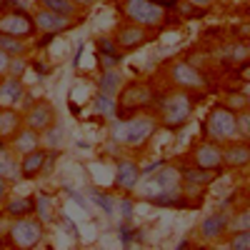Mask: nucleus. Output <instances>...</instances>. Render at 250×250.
I'll return each mask as SVG.
<instances>
[{
  "label": "nucleus",
  "mask_w": 250,
  "mask_h": 250,
  "mask_svg": "<svg viewBox=\"0 0 250 250\" xmlns=\"http://www.w3.org/2000/svg\"><path fill=\"white\" fill-rule=\"evenodd\" d=\"M160 130V123L155 115H128L120 118V123L113 130V140L125 145V148H143L155 133Z\"/></svg>",
  "instance_id": "obj_1"
},
{
  "label": "nucleus",
  "mask_w": 250,
  "mask_h": 250,
  "mask_svg": "<svg viewBox=\"0 0 250 250\" xmlns=\"http://www.w3.org/2000/svg\"><path fill=\"white\" fill-rule=\"evenodd\" d=\"M193 108H195V103L190 98V90H173V93H168L165 100H163V105H160V115H158L160 128L180 130L183 125L190 120Z\"/></svg>",
  "instance_id": "obj_2"
},
{
  "label": "nucleus",
  "mask_w": 250,
  "mask_h": 250,
  "mask_svg": "<svg viewBox=\"0 0 250 250\" xmlns=\"http://www.w3.org/2000/svg\"><path fill=\"white\" fill-rule=\"evenodd\" d=\"M205 135L208 140H215L220 145L238 138V113L225 103L210 105V110L205 115Z\"/></svg>",
  "instance_id": "obj_3"
},
{
  "label": "nucleus",
  "mask_w": 250,
  "mask_h": 250,
  "mask_svg": "<svg viewBox=\"0 0 250 250\" xmlns=\"http://www.w3.org/2000/svg\"><path fill=\"white\" fill-rule=\"evenodd\" d=\"M45 235V223L35 218V215H23V218H13L10 228H8V240L13 248L20 250H30L38 248L40 240Z\"/></svg>",
  "instance_id": "obj_4"
},
{
  "label": "nucleus",
  "mask_w": 250,
  "mask_h": 250,
  "mask_svg": "<svg viewBox=\"0 0 250 250\" xmlns=\"http://www.w3.org/2000/svg\"><path fill=\"white\" fill-rule=\"evenodd\" d=\"M115 103H118V118H128L150 105L153 90L145 83H123V88L115 95Z\"/></svg>",
  "instance_id": "obj_5"
},
{
  "label": "nucleus",
  "mask_w": 250,
  "mask_h": 250,
  "mask_svg": "<svg viewBox=\"0 0 250 250\" xmlns=\"http://www.w3.org/2000/svg\"><path fill=\"white\" fill-rule=\"evenodd\" d=\"M123 13L130 23H138L143 28H160L165 20V10L160 5H155L153 0H125Z\"/></svg>",
  "instance_id": "obj_6"
},
{
  "label": "nucleus",
  "mask_w": 250,
  "mask_h": 250,
  "mask_svg": "<svg viewBox=\"0 0 250 250\" xmlns=\"http://www.w3.org/2000/svg\"><path fill=\"white\" fill-rule=\"evenodd\" d=\"M0 33H3V35H13V38L30 40V38L38 33V28H35V23H33V15L20 13V10H10V13L0 15Z\"/></svg>",
  "instance_id": "obj_7"
},
{
  "label": "nucleus",
  "mask_w": 250,
  "mask_h": 250,
  "mask_svg": "<svg viewBox=\"0 0 250 250\" xmlns=\"http://www.w3.org/2000/svg\"><path fill=\"white\" fill-rule=\"evenodd\" d=\"M23 118H25V125H28V128H33V130L40 133V130H50L53 125H55V120H58V110H55V105H53L50 100L40 98V100L30 103Z\"/></svg>",
  "instance_id": "obj_8"
},
{
  "label": "nucleus",
  "mask_w": 250,
  "mask_h": 250,
  "mask_svg": "<svg viewBox=\"0 0 250 250\" xmlns=\"http://www.w3.org/2000/svg\"><path fill=\"white\" fill-rule=\"evenodd\" d=\"M170 80L180 90H200V88H205V83H208L205 75L195 65H190L188 60H175L170 65Z\"/></svg>",
  "instance_id": "obj_9"
},
{
  "label": "nucleus",
  "mask_w": 250,
  "mask_h": 250,
  "mask_svg": "<svg viewBox=\"0 0 250 250\" xmlns=\"http://www.w3.org/2000/svg\"><path fill=\"white\" fill-rule=\"evenodd\" d=\"M198 233L205 243H220L225 240V235L230 233V215L228 213H213L205 215L198 225Z\"/></svg>",
  "instance_id": "obj_10"
},
{
  "label": "nucleus",
  "mask_w": 250,
  "mask_h": 250,
  "mask_svg": "<svg viewBox=\"0 0 250 250\" xmlns=\"http://www.w3.org/2000/svg\"><path fill=\"white\" fill-rule=\"evenodd\" d=\"M113 40L120 50H138L150 40V33H148V28H143L138 23H125L115 30Z\"/></svg>",
  "instance_id": "obj_11"
},
{
  "label": "nucleus",
  "mask_w": 250,
  "mask_h": 250,
  "mask_svg": "<svg viewBox=\"0 0 250 250\" xmlns=\"http://www.w3.org/2000/svg\"><path fill=\"white\" fill-rule=\"evenodd\" d=\"M33 23L38 28V33H45V35H58V33H65L70 25H73V20L65 18V15H58L53 10H45V8H38L33 13Z\"/></svg>",
  "instance_id": "obj_12"
},
{
  "label": "nucleus",
  "mask_w": 250,
  "mask_h": 250,
  "mask_svg": "<svg viewBox=\"0 0 250 250\" xmlns=\"http://www.w3.org/2000/svg\"><path fill=\"white\" fill-rule=\"evenodd\" d=\"M193 165H198V168H208V170H223V148L220 143L215 140H205L200 143L198 148L193 150Z\"/></svg>",
  "instance_id": "obj_13"
},
{
  "label": "nucleus",
  "mask_w": 250,
  "mask_h": 250,
  "mask_svg": "<svg viewBox=\"0 0 250 250\" xmlns=\"http://www.w3.org/2000/svg\"><path fill=\"white\" fill-rule=\"evenodd\" d=\"M50 150H43L38 145V148H33V150H28L25 155H20V178H28V180H33V178H38L40 173L45 170V165H48V160H50Z\"/></svg>",
  "instance_id": "obj_14"
},
{
  "label": "nucleus",
  "mask_w": 250,
  "mask_h": 250,
  "mask_svg": "<svg viewBox=\"0 0 250 250\" xmlns=\"http://www.w3.org/2000/svg\"><path fill=\"white\" fill-rule=\"evenodd\" d=\"M148 178L155 185V190H180V188H183V175H180V168H175V165L160 163ZM143 195H148V193H143Z\"/></svg>",
  "instance_id": "obj_15"
},
{
  "label": "nucleus",
  "mask_w": 250,
  "mask_h": 250,
  "mask_svg": "<svg viewBox=\"0 0 250 250\" xmlns=\"http://www.w3.org/2000/svg\"><path fill=\"white\" fill-rule=\"evenodd\" d=\"M223 165H228V168H245V165L250 163V145L245 138H233L223 143Z\"/></svg>",
  "instance_id": "obj_16"
},
{
  "label": "nucleus",
  "mask_w": 250,
  "mask_h": 250,
  "mask_svg": "<svg viewBox=\"0 0 250 250\" xmlns=\"http://www.w3.org/2000/svg\"><path fill=\"white\" fill-rule=\"evenodd\" d=\"M143 168L135 163V160H118V168H115V188L125 193H133L138 183L143 180Z\"/></svg>",
  "instance_id": "obj_17"
},
{
  "label": "nucleus",
  "mask_w": 250,
  "mask_h": 250,
  "mask_svg": "<svg viewBox=\"0 0 250 250\" xmlns=\"http://www.w3.org/2000/svg\"><path fill=\"white\" fill-rule=\"evenodd\" d=\"M25 85L20 78H13V75H5L0 80V105L3 108H18L20 103L25 100Z\"/></svg>",
  "instance_id": "obj_18"
},
{
  "label": "nucleus",
  "mask_w": 250,
  "mask_h": 250,
  "mask_svg": "<svg viewBox=\"0 0 250 250\" xmlns=\"http://www.w3.org/2000/svg\"><path fill=\"white\" fill-rule=\"evenodd\" d=\"M95 55H98V62H100V70L118 68L120 60H123V50L115 45L113 38H98V43H95Z\"/></svg>",
  "instance_id": "obj_19"
},
{
  "label": "nucleus",
  "mask_w": 250,
  "mask_h": 250,
  "mask_svg": "<svg viewBox=\"0 0 250 250\" xmlns=\"http://www.w3.org/2000/svg\"><path fill=\"white\" fill-rule=\"evenodd\" d=\"M8 145L13 148L15 155H25L28 150H33V148H38V145H40V135H38V130H33V128H28V125H25V128H20V130H15L10 135Z\"/></svg>",
  "instance_id": "obj_20"
},
{
  "label": "nucleus",
  "mask_w": 250,
  "mask_h": 250,
  "mask_svg": "<svg viewBox=\"0 0 250 250\" xmlns=\"http://www.w3.org/2000/svg\"><path fill=\"white\" fill-rule=\"evenodd\" d=\"M0 175L5 180L20 178V163H18L13 148L8 145V140H3V138H0Z\"/></svg>",
  "instance_id": "obj_21"
},
{
  "label": "nucleus",
  "mask_w": 250,
  "mask_h": 250,
  "mask_svg": "<svg viewBox=\"0 0 250 250\" xmlns=\"http://www.w3.org/2000/svg\"><path fill=\"white\" fill-rule=\"evenodd\" d=\"M123 83H125L123 73H120L118 68H108V70H103V75H100V80H98V93L115 98L118 90L123 88Z\"/></svg>",
  "instance_id": "obj_22"
},
{
  "label": "nucleus",
  "mask_w": 250,
  "mask_h": 250,
  "mask_svg": "<svg viewBox=\"0 0 250 250\" xmlns=\"http://www.w3.org/2000/svg\"><path fill=\"white\" fill-rule=\"evenodd\" d=\"M180 175H183V183H188V185L205 188V185H210L218 178V170H208V168H198V165H193V168H180Z\"/></svg>",
  "instance_id": "obj_23"
},
{
  "label": "nucleus",
  "mask_w": 250,
  "mask_h": 250,
  "mask_svg": "<svg viewBox=\"0 0 250 250\" xmlns=\"http://www.w3.org/2000/svg\"><path fill=\"white\" fill-rule=\"evenodd\" d=\"M5 213L10 218H23L35 213V195H23V198H10L5 203Z\"/></svg>",
  "instance_id": "obj_24"
},
{
  "label": "nucleus",
  "mask_w": 250,
  "mask_h": 250,
  "mask_svg": "<svg viewBox=\"0 0 250 250\" xmlns=\"http://www.w3.org/2000/svg\"><path fill=\"white\" fill-rule=\"evenodd\" d=\"M0 50L8 53L10 58H18V55H25L30 50V43L23 38H13V35H3L0 33Z\"/></svg>",
  "instance_id": "obj_25"
},
{
  "label": "nucleus",
  "mask_w": 250,
  "mask_h": 250,
  "mask_svg": "<svg viewBox=\"0 0 250 250\" xmlns=\"http://www.w3.org/2000/svg\"><path fill=\"white\" fill-rule=\"evenodd\" d=\"M38 5L40 8H45V10H53L58 15H65V18H75L80 13V8L73 3V0H38Z\"/></svg>",
  "instance_id": "obj_26"
},
{
  "label": "nucleus",
  "mask_w": 250,
  "mask_h": 250,
  "mask_svg": "<svg viewBox=\"0 0 250 250\" xmlns=\"http://www.w3.org/2000/svg\"><path fill=\"white\" fill-rule=\"evenodd\" d=\"M33 215L40 218L43 223H53L55 220V205H53L50 195H45V193H38L35 195V213Z\"/></svg>",
  "instance_id": "obj_27"
},
{
  "label": "nucleus",
  "mask_w": 250,
  "mask_h": 250,
  "mask_svg": "<svg viewBox=\"0 0 250 250\" xmlns=\"http://www.w3.org/2000/svg\"><path fill=\"white\" fill-rule=\"evenodd\" d=\"M93 110H95L98 115H103V118H118V103H115V98H110V95L98 93V95L93 98Z\"/></svg>",
  "instance_id": "obj_28"
},
{
  "label": "nucleus",
  "mask_w": 250,
  "mask_h": 250,
  "mask_svg": "<svg viewBox=\"0 0 250 250\" xmlns=\"http://www.w3.org/2000/svg\"><path fill=\"white\" fill-rule=\"evenodd\" d=\"M18 130V113H13V108H3L0 110V138L13 135Z\"/></svg>",
  "instance_id": "obj_29"
},
{
  "label": "nucleus",
  "mask_w": 250,
  "mask_h": 250,
  "mask_svg": "<svg viewBox=\"0 0 250 250\" xmlns=\"http://www.w3.org/2000/svg\"><path fill=\"white\" fill-rule=\"evenodd\" d=\"M228 248H230V250H250V228H243V230H230Z\"/></svg>",
  "instance_id": "obj_30"
},
{
  "label": "nucleus",
  "mask_w": 250,
  "mask_h": 250,
  "mask_svg": "<svg viewBox=\"0 0 250 250\" xmlns=\"http://www.w3.org/2000/svg\"><path fill=\"white\" fill-rule=\"evenodd\" d=\"M88 198L90 200H95L100 208H103V210H105L108 215H113L115 213V203L105 195V193H103V190H98V188H90V190H88Z\"/></svg>",
  "instance_id": "obj_31"
},
{
  "label": "nucleus",
  "mask_w": 250,
  "mask_h": 250,
  "mask_svg": "<svg viewBox=\"0 0 250 250\" xmlns=\"http://www.w3.org/2000/svg\"><path fill=\"white\" fill-rule=\"evenodd\" d=\"M25 55H18V58H10V65H8V75H13V78H20V73L25 70Z\"/></svg>",
  "instance_id": "obj_32"
},
{
  "label": "nucleus",
  "mask_w": 250,
  "mask_h": 250,
  "mask_svg": "<svg viewBox=\"0 0 250 250\" xmlns=\"http://www.w3.org/2000/svg\"><path fill=\"white\" fill-rule=\"evenodd\" d=\"M243 228H250V218H248V213L243 210V213H238V218L233 220V215H230V230H243Z\"/></svg>",
  "instance_id": "obj_33"
},
{
  "label": "nucleus",
  "mask_w": 250,
  "mask_h": 250,
  "mask_svg": "<svg viewBox=\"0 0 250 250\" xmlns=\"http://www.w3.org/2000/svg\"><path fill=\"white\" fill-rule=\"evenodd\" d=\"M118 208H120V218H123L125 223H128V220L133 218V200H130V198H123Z\"/></svg>",
  "instance_id": "obj_34"
},
{
  "label": "nucleus",
  "mask_w": 250,
  "mask_h": 250,
  "mask_svg": "<svg viewBox=\"0 0 250 250\" xmlns=\"http://www.w3.org/2000/svg\"><path fill=\"white\" fill-rule=\"evenodd\" d=\"M245 58H248V45H243V43H240V45H233V48H230V60L243 62Z\"/></svg>",
  "instance_id": "obj_35"
},
{
  "label": "nucleus",
  "mask_w": 250,
  "mask_h": 250,
  "mask_svg": "<svg viewBox=\"0 0 250 250\" xmlns=\"http://www.w3.org/2000/svg\"><path fill=\"white\" fill-rule=\"evenodd\" d=\"M8 65H10V55L0 50V80L8 75Z\"/></svg>",
  "instance_id": "obj_36"
},
{
  "label": "nucleus",
  "mask_w": 250,
  "mask_h": 250,
  "mask_svg": "<svg viewBox=\"0 0 250 250\" xmlns=\"http://www.w3.org/2000/svg\"><path fill=\"white\" fill-rule=\"evenodd\" d=\"M155 5H160L163 10H168V8H178L180 5V0H153Z\"/></svg>",
  "instance_id": "obj_37"
},
{
  "label": "nucleus",
  "mask_w": 250,
  "mask_h": 250,
  "mask_svg": "<svg viewBox=\"0 0 250 250\" xmlns=\"http://www.w3.org/2000/svg\"><path fill=\"white\" fill-rule=\"evenodd\" d=\"M185 3H190V5H195V8H208V5H213L215 0H185Z\"/></svg>",
  "instance_id": "obj_38"
},
{
  "label": "nucleus",
  "mask_w": 250,
  "mask_h": 250,
  "mask_svg": "<svg viewBox=\"0 0 250 250\" xmlns=\"http://www.w3.org/2000/svg\"><path fill=\"white\" fill-rule=\"evenodd\" d=\"M5 195H8V180H5L3 175H0V203L5 200Z\"/></svg>",
  "instance_id": "obj_39"
},
{
  "label": "nucleus",
  "mask_w": 250,
  "mask_h": 250,
  "mask_svg": "<svg viewBox=\"0 0 250 250\" xmlns=\"http://www.w3.org/2000/svg\"><path fill=\"white\" fill-rule=\"evenodd\" d=\"M73 3H75L78 8H90V5H98L100 0H73Z\"/></svg>",
  "instance_id": "obj_40"
},
{
  "label": "nucleus",
  "mask_w": 250,
  "mask_h": 250,
  "mask_svg": "<svg viewBox=\"0 0 250 250\" xmlns=\"http://www.w3.org/2000/svg\"><path fill=\"white\" fill-rule=\"evenodd\" d=\"M0 3H3V0H0Z\"/></svg>",
  "instance_id": "obj_41"
}]
</instances>
